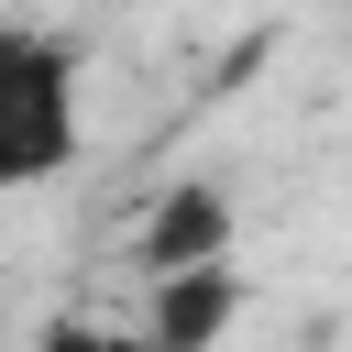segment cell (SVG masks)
<instances>
[{
    "mask_svg": "<svg viewBox=\"0 0 352 352\" xmlns=\"http://www.w3.org/2000/svg\"><path fill=\"white\" fill-rule=\"evenodd\" d=\"M88 66L55 22L0 11V198H33L55 176H77L88 154Z\"/></svg>",
    "mask_w": 352,
    "mask_h": 352,
    "instance_id": "6da1fadb",
    "label": "cell"
},
{
    "mask_svg": "<svg viewBox=\"0 0 352 352\" xmlns=\"http://www.w3.org/2000/svg\"><path fill=\"white\" fill-rule=\"evenodd\" d=\"M231 231H242V198L220 176H176L132 231V275L154 286V275H187V264H231Z\"/></svg>",
    "mask_w": 352,
    "mask_h": 352,
    "instance_id": "7a4b0ae2",
    "label": "cell"
},
{
    "mask_svg": "<svg viewBox=\"0 0 352 352\" xmlns=\"http://www.w3.org/2000/svg\"><path fill=\"white\" fill-rule=\"evenodd\" d=\"M242 308H253V286L231 275V264H187V275H154L143 286V341L154 352H220L231 330H242Z\"/></svg>",
    "mask_w": 352,
    "mask_h": 352,
    "instance_id": "3957f363",
    "label": "cell"
},
{
    "mask_svg": "<svg viewBox=\"0 0 352 352\" xmlns=\"http://www.w3.org/2000/svg\"><path fill=\"white\" fill-rule=\"evenodd\" d=\"M22 352H154V341H143V330H110V319H77V308H66V319H44Z\"/></svg>",
    "mask_w": 352,
    "mask_h": 352,
    "instance_id": "277c9868",
    "label": "cell"
}]
</instances>
